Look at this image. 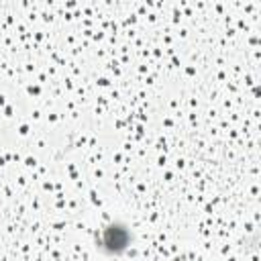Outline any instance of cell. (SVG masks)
Returning <instances> with one entry per match:
<instances>
[{
	"instance_id": "cell-1",
	"label": "cell",
	"mask_w": 261,
	"mask_h": 261,
	"mask_svg": "<svg viewBox=\"0 0 261 261\" xmlns=\"http://www.w3.org/2000/svg\"><path fill=\"white\" fill-rule=\"evenodd\" d=\"M130 243H133V232L124 222L118 220L106 224L96 239V247L108 257H120L122 253H126Z\"/></svg>"
}]
</instances>
